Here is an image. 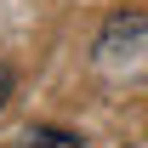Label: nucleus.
I'll use <instances>...</instances> for the list:
<instances>
[{
	"mask_svg": "<svg viewBox=\"0 0 148 148\" xmlns=\"http://www.w3.org/2000/svg\"><path fill=\"white\" fill-rule=\"evenodd\" d=\"M6 97H12V69L0 63V108H6Z\"/></svg>",
	"mask_w": 148,
	"mask_h": 148,
	"instance_id": "obj_3",
	"label": "nucleus"
},
{
	"mask_svg": "<svg viewBox=\"0 0 148 148\" xmlns=\"http://www.w3.org/2000/svg\"><path fill=\"white\" fill-rule=\"evenodd\" d=\"M97 63L103 69H131V63H148V17L125 12V17H114L103 34H97Z\"/></svg>",
	"mask_w": 148,
	"mask_h": 148,
	"instance_id": "obj_1",
	"label": "nucleus"
},
{
	"mask_svg": "<svg viewBox=\"0 0 148 148\" xmlns=\"http://www.w3.org/2000/svg\"><path fill=\"white\" fill-rule=\"evenodd\" d=\"M12 148H80V131H63V125H29Z\"/></svg>",
	"mask_w": 148,
	"mask_h": 148,
	"instance_id": "obj_2",
	"label": "nucleus"
}]
</instances>
